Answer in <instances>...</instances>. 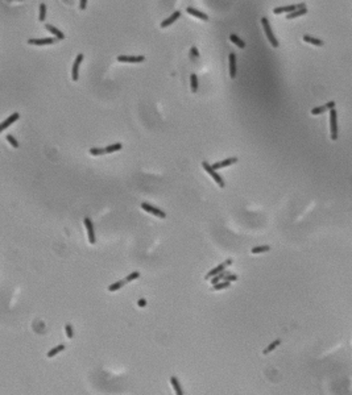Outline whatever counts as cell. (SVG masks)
Instances as JSON below:
<instances>
[{"instance_id":"obj_9","label":"cell","mask_w":352,"mask_h":395,"mask_svg":"<svg viewBox=\"0 0 352 395\" xmlns=\"http://www.w3.org/2000/svg\"><path fill=\"white\" fill-rule=\"evenodd\" d=\"M57 40L55 38H30V40H28V44L29 45H37V46H40V45H50V44H54Z\"/></svg>"},{"instance_id":"obj_12","label":"cell","mask_w":352,"mask_h":395,"mask_svg":"<svg viewBox=\"0 0 352 395\" xmlns=\"http://www.w3.org/2000/svg\"><path fill=\"white\" fill-rule=\"evenodd\" d=\"M18 117H20V115H18L17 112H15V113H12L11 116L5 120V121H3L2 123V125H0V131H4V129H7L8 126L11 125V124H13L16 120H18Z\"/></svg>"},{"instance_id":"obj_21","label":"cell","mask_w":352,"mask_h":395,"mask_svg":"<svg viewBox=\"0 0 352 395\" xmlns=\"http://www.w3.org/2000/svg\"><path fill=\"white\" fill-rule=\"evenodd\" d=\"M227 275H229L228 271H223V273H220V274H218V275H215L214 278H211V283H213V286L216 285V283H219V282H222Z\"/></svg>"},{"instance_id":"obj_37","label":"cell","mask_w":352,"mask_h":395,"mask_svg":"<svg viewBox=\"0 0 352 395\" xmlns=\"http://www.w3.org/2000/svg\"><path fill=\"white\" fill-rule=\"evenodd\" d=\"M137 304H139V307H145V305H146V300H145V299H140V300L137 302Z\"/></svg>"},{"instance_id":"obj_10","label":"cell","mask_w":352,"mask_h":395,"mask_svg":"<svg viewBox=\"0 0 352 395\" xmlns=\"http://www.w3.org/2000/svg\"><path fill=\"white\" fill-rule=\"evenodd\" d=\"M85 225H86V229H87L88 241H90V244H95V232H94L92 221L88 219V218H85Z\"/></svg>"},{"instance_id":"obj_34","label":"cell","mask_w":352,"mask_h":395,"mask_svg":"<svg viewBox=\"0 0 352 395\" xmlns=\"http://www.w3.org/2000/svg\"><path fill=\"white\" fill-rule=\"evenodd\" d=\"M65 331H66V335H67L69 339H73L74 332H73V328H71V326H70V324H66V326H65Z\"/></svg>"},{"instance_id":"obj_33","label":"cell","mask_w":352,"mask_h":395,"mask_svg":"<svg viewBox=\"0 0 352 395\" xmlns=\"http://www.w3.org/2000/svg\"><path fill=\"white\" fill-rule=\"evenodd\" d=\"M7 140H8V142L13 146V148H18V142H17V140L12 136V135H7Z\"/></svg>"},{"instance_id":"obj_7","label":"cell","mask_w":352,"mask_h":395,"mask_svg":"<svg viewBox=\"0 0 352 395\" xmlns=\"http://www.w3.org/2000/svg\"><path fill=\"white\" fill-rule=\"evenodd\" d=\"M119 62H129V63H139L145 61L144 55H119L118 57Z\"/></svg>"},{"instance_id":"obj_4","label":"cell","mask_w":352,"mask_h":395,"mask_svg":"<svg viewBox=\"0 0 352 395\" xmlns=\"http://www.w3.org/2000/svg\"><path fill=\"white\" fill-rule=\"evenodd\" d=\"M302 8H306V4H305V3H301V4H297V5H285V7L274 8V9H273V13L278 15V13H284V12H286V13L289 15V13H292V12L297 11V9H302Z\"/></svg>"},{"instance_id":"obj_35","label":"cell","mask_w":352,"mask_h":395,"mask_svg":"<svg viewBox=\"0 0 352 395\" xmlns=\"http://www.w3.org/2000/svg\"><path fill=\"white\" fill-rule=\"evenodd\" d=\"M238 278H239V277L236 275V274H229V275H227L224 279H223V281H226V282H235V281H238Z\"/></svg>"},{"instance_id":"obj_38","label":"cell","mask_w":352,"mask_h":395,"mask_svg":"<svg viewBox=\"0 0 352 395\" xmlns=\"http://www.w3.org/2000/svg\"><path fill=\"white\" fill-rule=\"evenodd\" d=\"M79 4H81V9H85L86 5H87V2H86V0H81Z\"/></svg>"},{"instance_id":"obj_11","label":"cell","mask_w":352,"mask_h":395,"mask_svg":"<svg viewBox=\"0 0 352 395\" xmlns=\"http://www.w3.org/2000/svg\"><path fill=\"white\" fill-rule=\"evenodd\" d=\"M235 162H238V158H236V157H231V158H227V160H224V161L216 162V163H214V165H211V166H213L214 170H218V169L227 167V166H229V165H232V163H235Z\"/></svg>"},{"instance_id":"obj_23","label":"cell","mask_w":352,"mask_h":395,"mask_svg":"<svg viewBox=\"0 0 352 395\" xmlns=\"http://www.w3.org/2000/svg\"><path fill=\"white\" fill-rule=\"evenodd\" d=\"M269 250H271V246H268V245H261V246L252 248L251 253H252V254H257V253H264V252H269Z\"/></svg>"},{"instance_id":"obj_30","label":"cell","mask_w":352,"mask_h":395,"mask_svg":"<svg viewBox=\"0 0 352 395\" xmlns=\"http://www.w3.org/2000/svg\"><path fill=\"white\" fill-rule=\"evenodd\" d=\"M106 149L103 148H91L90 149V154L92 156H102V154H106Z\"/></svg>"},{"instance_id":"obj_36","label":"cell","mask_w":352,"mask_h":395,"mask_svg":"<svg viewBox=\"0 0 352 395\" xmlns=\"http://www.w3.org/2000/svg\"><path fill=\"white\" fill-rule=\"evenodd\" d=\"M326 107H327V110H334V107H335V101H328V103L326 104Z\"/></svg>"},{"instance_id":"obj_31","label":"cell","mask_w":352,"mask_h":395,"mask_svg":"<svg viewBox=\"0 0 352 395\" xmlns=\"http://www.w3.org/2000/svg\"><path fill=\"white\" fill-rule=\"evenodd\" d=\"M326 111H327V107H326V105H321V107L313 108L311 113H313V115H319V113H323V112H326Z\"/></svg>"},{"instance_id":"obj_1","label":"cell","mask_w":352,"mask_h":395,"mask_svg":"<svg viewBox=\"0 0 352 395\" xmlns=\"http://www.w3.org/2000/svg\"><path fill=\"white\" fill-rule=\"evenodd\" d=\"M261 24H262V27H264L265 34H266V37H268V40H269V42L272 44V46H273V48H278V41H277V38L274 37V34H273V32H272V29H271V25H269V21H268V18H266V17H262V18H261Z\"/></svg>"},{"instance_id":"obj_17","label":"cell","mask_w":352,"mask_h":395,"mask_svg":"<svg viewBox=\"0 0 352 395\" xmlns=\"http://www.w3.org/2000/svg\"><path fill=\"white\" fill-rule=\"evenodd\" d=\"M45 28H46V29H48V30L50 32V33H53V34H54V36H55L57 38H58V40H63V38H65V34H63V33H62V32H61L60 29H57L55 27H53V25H50V24H46V25H45Z\"/></svg>"},{"instance_id":"obj_29","label":"cell","mask_w":352,"mask_h":395,"mask_svg":"<svg viewBox=\"0 0 352 395\" xmlns=\"http://www.w3.org/2000/svg\"><path fill=\"white\" fill-rule=\"evenodd\" d=\"M137 278H140V273L139 271H133V273L129 274V275H127V278L124 279V281H125V283H129V282L135 281V279H137Z\"/></svg>"},{"instance_id":"obj_39","label":"cell","mask_w":352,"mask_h":395,"mask_svg":"<svg viewBox=\"0 0 352 395\" xmlns=\"http://www.w3.org/2000/svg\"><path fill=\"white\" fill-rule=\"evenodd\" d=\"M191 52H193V54H194V55H198V52H197V49H195V48L191 49Z\"/></svg>"},{"instance_id":"obj_8","label":"cell","mask_w":352,"mask_h":395,"mask_svg":"<svg viewBox=\"0 0 352 395\" xmlns=\"http://www.w3.org/2000/svg\"><path fill=\"white\" fill-rule=\"evenodd\" d=\"M83 54H78L75 57V61H74V63H73V71H71V78H73V80L75 82V80H78V70H79V65H81V62L83 61Z\"/></svg>"},{"instance_id":"obj_20","label":"cell","mask_w":352,"mask_h":395,"mask_svg":"<svg viewBox=\"0 0 352 395\" xmlns=\"http://www.w3.org/2000/svg\"><path fill=\"white\" fill-rule=\"evenodd\" d=\"M280 344H281V340H280V339L274 340L273 342H271L269 345H268V346H266V348H265L264 350H262V353H264V354H268V353H271L272 350H274V349H276V348H277V346L280 345Z\"/></svg>"},{"instance_id":"obj_26","label":"cell","mask_w":352,"mask_h":395,"mask_svg":"<svg viewBox=\"0 0 352 395\" xmlns=\"http://www.w3.org/2000/svg\"><path fill=\"white\" fill-rule=\"evenodd\" d=\"M124 285H125V281H119V282H115V283H112V285H110V286H108V291L113 292V291H116V290L121 289V287H123Z\"/></svg>"},{"instance_id":"obj_24","label":"cell","mask_w":352,"mask_h":395,"mask_svg":"<svg viewBox=\"0 0 352 395\" xmlns=\"http://www.w3.org/2000/svg\"><path fill=\"white\" fill-rule=\"evenodd\" d=\"M305 13H307V8H302V9H297V11H294V12H292V13H289V15H286V18H294V17H298V16H302V15H305Z\"/></svg>"},{"instance_id":"obj_2","label":"cell","mask_w":352,"mask_h":395,"mask_svg":"<svg viewBox=\"0 0 352 395\" xmlns=\"http://www.w3.org/2000/svg\"><path fill=\"white\" fill-rule=\"evenodd\" d=\"M202 166H203V169L206 170V171H207V173H208V174H210L211 177L214 178V181H215V182H216L218 184H219V186H220L222 188L224 187V181H223L222 175H220L219 173H216V170H214V169H213V166H211V165H210L208 162L203 161V162H202Z\"/></svg>"},{"instance_id":"obj_18","label":"cell","mask_w":352,"mask_h":395,"mask_svg":"<svg viewBox=\"0 0 352 395\" xmlns=\"http://www.w3.org/2000/svg\"><path fill=\"white\" fill-rule=\"evenodd\" d=\"M303 41H305V42H309V44H313V45H315V46H322V45H323V41H322V40H319V38H315V37H311V36H309V34H305V36H303Z\"/></svg>"},{"instance_id":"obj_3","label":"cell","mask_w":352,"mask_h":395,"mask_svg":"<svg viewBox=\"0 0 352 395\" xmlns=\"http://www.w3.org/2000/svg\"><path fill=\"white\" fill-rule=\"evenodd\" d=\"M232 264V258H228V259H226L224 262H222L220 265H218V266H215L214 269H211L206 275H204V279H210V278H214L215 275H218V274H220V273H223L224 271V269L227 266H229Z\"/></svg>"},{"instance_id":"obj_14","label":"cell","mask_w":352,"mask_h":395,"mask_svg":"<svg viewBox=\"0 0 352 395\" xmlns=\"http://www.w3.org/2000/svg\"><path fill=\"white\" fill-rule=\"evenodd\" d=\"M180 16H181V12L180 11H177V12H174L171 16H169L166 20H164L162 23H161V28H166V27H169V25H171L173 23H174L177 18H180Z\"/></svg>"},{"instance_id":"obj_16","label":"cell","mask_w":352,"mask_h":395,"mask_svg":"<svg viewBox=\"0 0 352 395\" xmlns=\"http://www.w3.org/2000/svg\"><path fill=\"white\" fill-rule=\"evenodd\" d=\"M190 15H193V16H195V17H198V18H202V20H208V16L206 15V13H203V12H201V11H198V9H195V8H193V7H187V9H186Z\"/></svg>"},{"instance_id":"obj_28","label":"cell","mask_w":352,"mask_h":395,"mask_svg":"<svg viewBox=\"0 0 352 395\" xmlns=\"http://www.w3.org/2000/svg\"><path fill=\"white\" fill-rule=\"evenodd\" d=\"M121 148H123V145H121L120 142H116V144L108 145L107 148H106V151H107V153H113V151H118V150H120Z\"/></svg>"},{"instance_id":"obj_5","label":"cell","mask_w":352,"mask_h":395,"mask_svg":"<svg viewBox=\"0 0 352 395\" xmlns=\"http://www.w3.org/2000/svg\"><path fill=\"white\" fill-rule=\"evenodd\" d=\"M330 126H331V140H338V124H336V111L330 110Z\"/></svg>"},{"instance_id":"obj_19","label":"cell","mask_w":352,"mask_h":395,"mask_svg":"<svg viewBox=\"0 0 352 395\" xmlns=\"http://www.w3.org/2000/svg\"><path fill=\"white\" fill-rule=\"evenodd\" d=\"M65 348H66V346L63 345V344H62V345H57V346H54L53 349H50L49 352L46 353V356H48L49 358H52V357H54V356H57L58 353L63 352V350H65Z\"/></svg>"},{"instance_id":"obj_22","label":"cell","mask_w":352,"mask_h":395,"mask_svg":"<svg viewBox=\"0 0 352 395\" xmlns=\"http://www.w3.org/2000/svg\"><path fill=\"white\" fill-rule=\"evenodd\" d=\"M229 40H231L234 44H236V45H238L240 49H244V48H245V42L243 41V40H240V38L236 36V34H231V36H229Z\"/></svg>"},{"instance_id":"obj_13","label":"cell","mask_w":352,"mask_h":395,"mask_svg":"<svg viewBox=\"0 0 352 395\" xmlns=\"http://www.w3.org/2000/svg\"><path fill=\"white\" fill-rule=\"evenodd\" d=\"M228 59H229V76L234 79L236 76V55L234 53H229Z\"/></svg>"},{"instance_id":"obj_25","label":"cell","mask_w":352,"mask_h":395,"mask_svg":"<svg viewBox=\"0 0 352 395\" xmlns=\"http://www.w3.org/2000/svg\"><path fill=\"white\" fill-rule=\"evenodd\" d=\"M229 286H231V282H226V281H222V282H219V283L214 285V286H213V289H211V290H214V291H218V290H223V289H227V287H229Z\"/></svg>"},{"instance_id":"obj_32","label":"cell","mask_w":352,"mask_h":395,"mask_svg":"<svg viewBox=\"0 0 352 395\" xmlns=\"http://www.w3.org/2000/svg\"><path fill=\"white\" fill-rule=\"evenodd\" d=\"M45 15H46V5L41 3L40 4V21L45 20Z\"/></svg>"},{"instance_id":"obj_15","label":"cell","mask_w":352,"mask_h":395,"mask_svg":"<svg viewBox=\"0 0 352 395\" xmlns=\"http://www.w3.org/2000/svg\"><path fill=\"white\" fill-rule=\"evenodd\" d=\"M170 383H171V386H173V388H174V391H176V395H183V390H182V386H181V383H180V381L177 379V377H170Z\"/></svg>"},{"instance_id":"obj_27","label":"cell","mask_w":352,"mask_h":395,"mask_svg":"<svg viewBox=\"0 0 352 395\" xmlns=\"http://www.w3.org/2000/svg\"><path fill=\"white\" fill-rule=\"evenodd\" d=\"M190 85H191V91L197 92V90H198V78H197L195 74L190 75Z\"/></svg>"},{"instance_id":"obj_6","label":"cell","mask_w":352,"mask_h":395,"mask_svg":"<svg viewBox=\"0 0 352 395\" xmlns=\"http://www.w3.org/2000/svg\"><path fill=\"white\" fill-rule=\"evenodd\" d=\"M141 208L144 209V211L150 212V213L156 215V216H158V218H161V219H165V218H166V215H165V212L162 211V209H160V208H157V207H153V206L148 204V203H143Z\"/></svg>"}]
</instances>
